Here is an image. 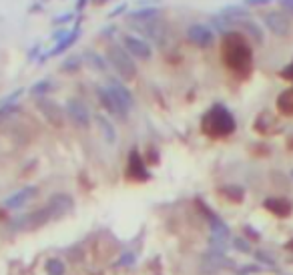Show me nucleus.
<instances>
[{
  "instance_id": "8",
  "label": "nucleus",
  "mask_w": 293,
  "mask_h": 275,
  "mask_svg": "<svg viewBox=\"0 0 293 275\" xmlns=\"http://www.w3.org/2000/svg\"><path fill=\"white\" fill-rule=\"evenodd\" d=\"M187 38H189L191 45L199 49H209L215 42V32L205 25H191L187 28Z\"/></svg>"
},
{
  "instance_id": "16",
  "label": "nucleus",
  "mask_w": 293,
  "mask_h": 275,
  "mask_svg": "<svg viewBox=\"0 0 293 275\" xmlns=\"http://www.w3.org/2000/svg\"><path fill=\"white\" fill-rule=\"evenodd\" d=\"M277 111L283 117H293V87L285 89L279 97H277Z\"/></svg>"
},
{
  "instance_id": "33",
  "label": "nucleus",
  "mask_w": 293,
  "mask_h": 275,
  "mask_svg": "<svg viewBox=\"0 0 293 275\" xmlns=\"http://www.w3.org/2000/svg\"><path fill=\"white\" fill-rule=\"evenodd\" d=\"M85 6H87V0H76V10H78V12L85 10Z\"/></svg>"
},
{
  "instance_id": "31",
  "label": "nucleus",
  "mask_w": 293,
  "mask_h": 275,
  "mask_svg": "<svg viewBox=\"0 0 293 275\" xmlns=\"http://www.w3.org/2000/svg\"><path fill=\"white\" fill-rule=\"evenodd\" d=\"M269 2H273V0H243V4H247V6H263Z\"/></svg>"
},
{
  "instance_id": "12",
  "label": "nucleus",
  "mask_w": 293,
  "mask_h": 275,
  "mask_svg": "<svg viewBox=\"0 0 293 275\" xmlns=\"http://www.w3.org/2000/svg\"><path fill=\"white\" fill-rule=\"evenodd\" d=\"M36 195H38V187L28 185V187H23L20 191L12 193L10 197H6L2 205H4L6 209H20V207H24L26 203H30Z\"/></svg>"
},
{
  "instance_id": "26",
  "label": "nucleus",
  "mask_w": 293,
  "mask_h": 275,
  "mask_svg": "<svg viewBox=\"0 0 293 275\" xmlns=\"http://www.w3.org/2000/svg\"><path fill=\"white\" fill-rule=\"evenodd\" d=\"M257 259H259L261 263H267L269 269H273V267H275V259H273V257H269L267 253H263V251H257Z\"/></svg>"
},
{
  "instance_id": "35",
  "label": "nucleus",
  "mask_w": 293,
  "mask_h": 275,
  "mask_svg": "<svg viewBox=\"0 0 293 275\" xmlns=\"http://www.w3.org/2000/svg\"><path fill=\"white\" fill-rule=\"evenodd\" d=\"M109 0H93V4H97V6H102V4H107Z\"/></svg>"
},
{
  "instance_id": "25",
  "label": "nucleus",
  "mask_w": 293,
  "mask_h": 275,
  "mask_svg": "<svg viewBox=\"0 0 293 275\" xmlns=\"http://www.w3.org/2000/svg\"><path fill=\"white\" fill-rule=\"evenodd\" d=\"M233 247L237 251H243V253H251V247H249V241L243 239V237H235L233 239Z\"/></svg>"
},
{
  "instance_id": "17",
  "label": "nucleus",
  "mask_w": 293,
  "mask_h": 275,
  "mask_svg": "<svg viewBox=\"0 0 293 275\" xmlns=\"http://www.w3.org/2000/svg\"><path fill=\"white\" fill-rule=\"evenodd\" d=\"M95 121H97V125H98V131H100V135L107 139V143H117V131H115V126H113V123L107 119V117H102V115H97L95 117Z\"/></svg>"
},
{
  "instance_id": "21",
  "label": "nucleus",
  "mask_w": 293,
  "mask_h": 275,
  "mask_svg": "<svg viewBox=\"0 0 293 275\" xmlns=\"http://www.w3.org/2000/svg\"><path fill=\"white\" fill-rule=\"evenodd\" d=\"M82 62H87L93 71H100V73L107 71V60H104L102 56H98L97 52H93V50H87L85 54H82Z\"/></svg>"
},
{
  "instance_id": "36",
  "label": "nucleus",
  "mask_w": 293,
  "mask_h": 275,
  "mask_svg": "<svg viewBox=\"0 0 293 275\" xmlns=\"http://www.w3.org/2000/svg\"><path fill=\"white\" fill-rule=\"evenodd\" d=\"M285 249H289V251H293V239H289V241L285 243Z\"/></svg>"
},
{
  "instance_id": "5",
  "label": "nucleus",
  "mask_w": 293,
  "mask_h": 275,
  "mask_svg": "<svg viewBox=\"0 0 293 275\" xmlns=\"http://www.w3.org/2000/svg\"><path fill=\"white\" fill-rule=\"evenodd\" d=\"M97 97H98V100H100V104L104 109H107V113L109 115H113V117H117V119H127V115H129V109L124 107V104L107 89V87H97Z\"/></svg>"
},
{
  "instance_id": "28",
  "label": "nucleus",
  "mask_w": 293,
  "mask_h": 275,
  "mask_svg": "<svg viewBox=\"0 0 293 275\" xmlns=\"http://www.w3.org/2000/svg\"><path fill=\"white\" fill-rule=\"evenodd\" d=\"M74 18V12H67V14H60L54 18V25H62V23H71V20Z\"/></svg>"
},
{
  "instance_id": "11",
  "label": "nucleus",
  "mask_w": 293,
  "mask_h": 275,
  "mask_svg": "<svg viewBox=\"0 0 293 275\" xmlns=\"http://www.w3.org/2000/svg\"><path fill=\"white\" fill-rule=\"evenodd\" d=\"M49 209H50V213L54 219H60V217H65L67 213H71V211L74 209V199L67 193H56L49 199Z\"/></svg>"
},
{
  "instance_id": "3",
  "label": "nucleus",
  "mask_w": 293,
  "mask_h": 275,
  "mask_svg": "<svg viewBox=\"0 0 293 275\" xmlns=\"http://www.w3.org/2000/svg\"><path fill=\"white\" fill-rule=\"evenodd\" d=\"M107 60L111 62V67L122 80H133L137 76V65L133 56L124 50L121 45H109L107 47Z\"/></svg>"
},
{
  "instance_id": "34",
  "label": "nucleus",
  "mask_w": 293,
  "mask_h": 275,
  "mask_svg": "<svg viewBox=\"0 0 293 275\" xmlns=\"http://www.w3.org/2000/svg\"><path fill=\"white\" fill-rule=\"evenodd\" d=\"M38 50H40V47H38V45H36V47H34V49H32V50H30V54H28V60H34V56H36V54H38Z\"/></svg>"
},
{
  "instance_id": "19",
  "label": "nucleus",
  "mask_w": 293,
  "mask_h": 275,
  "mask_svg": "<svg viewBox=\"0 0 293 275\" xmlns=\"http://www.w3.org/2000/svg\"><path fill=\"white\" fill-rule=\"evenodd\" d=\"M241 28H243V32H247L251 38H253L255 42H259V45H261V42L265 40L263 38V30H261V26L257 25V23H253V20H251V18H247V20H241V23H237Z\"/></svg>"
},
{
  "instance_id": "30",
  "label": "nucleus",
  "mask_w": 293,
  "mask_h": 275,
  "mask_svg": "<svg viewBox=\"0 0 293 275\" xmlns=\"http://www.w3.org/2000/svg\"><path fill=\"white\" fill-rule=\"evenodd\" d=\"M127 6H129L127 2H121V4H119V6L115 8V10H113V12H109V18H115V16H121V14L124 12V10H127Z\"/></svg>"
},
{
  "instance_id": "2",
  "label": "nucleus",
  "mask_w": 293,
  "mask_h": 275,
  "mask_svg": "<svg viewBox=\"0 0 293 275\" xmlns=\"http://www.w3.org/2000/svg\"><path fill=\"white\" fill-rule=\"evenodd\" d=\"M235 129H237L235 117L231 115V111L227 107H223V104H213L201 119V133L211 139L231 137L235 133Z\"/></svg>"
},
{
  "instance_id": "27",
  "label": "nucleus",
  "mask_w": 293,
  "mask_h": 275,
  "mask_svg": "<svg viewBox=\"0 0 293 275\" xmlns=\"http://www.w3.org/2000/svg\"><path fill=\"white\" fill-rule=\"evenodd\" d=\"M135 263V255H131V253H124V255L119 259V267H127V265H133Z\"/></svg>"
},
{
  "instance_id": "14",
  "label": "nucleus",
  "mask_w": 293,
  "mask_h": 275,
  "mask_svg": "<svg viewBox=\"0 0 293 275\" xmlns=\"http://www.w3.org/2000/svg\"><path fill=\"white\" fill-rule=\"evenodd\" d=\"M78 36H80V20H78V23L74 25V28H73V30H69V34H67L65 38L56 42L52 50H49L47 54H43V56H40V60H45V58H49V56H58V54H62V52H67V50H69V49L74 45V42L78 40Z\"/></svg>"
},
{
  "instance_id": "6",
  "label": "nucleus",
  "mask_w": 293,
  "mask_h": 275,
  "mask_svg": "<svg viewBox=\"0 0 293 275\" xmlns=\"http://www.w3.org/2000/svg\"><path fill=\"white\" fill-rule=\"evenodd\" d=\"M124 177H127L129 181H137V183H145V181L151 179V173H149V169H146V163L143 161V157L139 155V151H131L129 153Z\"/></svg>"
},
{
  "instance_id": "24",
  "label": "nucleus",
  "mask_w": 293,
  "mask_h": 275,
  "mask_svg": "<svg viewBox=\"0 0 293 275\" xmlns=\"http://www.w3.org/2000/svg\"><path fill=\"white\" fill-rule=\"evenodd\" d=\"M78 67H80V58L78 56H71V58H67L60 65V69L67 71V73H74V71H78Z\"/></svg>"
},
{
  "instance_id": "20",
  "label": "nucleus",
  "mask_w": 293,
  "mask_h": 275,
  "mask_svg": "<svg viewBox=\"0 0 293 275\" xmlns=\"http://www.w3.org/2000/svg\"><path fill=\"white\" fill-rule=\"evenodd\" d=\"M219 195H223L225 199L233 201V203H241L245 199V191L239 187V185H225L219 189Z\"/></svg>"
},
{
  "instance_id": "29",
  "label": "nucleus",
  "mask_w": 293,
  "mask_h": 275,
  "mask_svg": "<svg viewBox=\"0 0 293 275\" xmlns=\"http://www.w3.org/2000/svg\"><path fill=\"white\" fill-rule=\"evenodd\" d=\"M281 78H285V80H291V82H293V62H289V65L281 71Z\"/></svg>"
},
{
  "instance_id": "7",
  "label": "nucleus",
  "mask_w": 293,
  "mask_h": 275,
  "mask_svg": "<svg viewBox=\"0 0 293 275\" xmlns=\"http://www.w3.org/2000/svg\"><path fill=\"white\" fill-rule=\"evenodd\" d=\"M65 115L76 125V126H87L91 125V111L82 100L78 99H69L65 104Z\"/></svg>"
},
{
  "instance_id": "37",
  "label": "nucleus",
  "mask_w": 293,
  "mask_h": 275,
  "mask_svg": "<svg viewBox=\"0 0 293 275\" xmlns=\"http://www.w3.org/2000/svg\"><path fill=\"white\" fill-rule=\"evenodd\" d=\"M287 147H289V149H293V137L289 139V143H287Z\"/></svg>"
},
{
  "instance_id": "22",
  "label": "nucleus",
  "mask_w": 293,
  "mask_h": 275,
  "mask_svg": "<svg viewBox=\"0 0 293 275\" xmlns=\"http://www.w3.org/2000/svg\"><path fill=\"white\" fill-rule=\"evenodd\" d=\"M50 89H52V82L49 78H45V80H38V82L32 84V87H30V95L40 99V97H45L47 93H50Z\"/></svg>"
},
{
  "instance_id": "9",
  "label": "nucleus",
  "mask_w": 293,
  "mask_h": 275,
  "mask_svg": "<svg viewBox=\"0 0 293 275\" xmlns=\"http://www.w3.org/2000/svg\"><path fill=\"white\" fill-rule=\"evenodd\" d=\"M36 109L45 115V119L54 125V126H62V123H65V109L58 107V104L54 100H49L45 97H40L36 100Z\"/></svg>"
},
{
  "instance_id": "4",
  "label": "nucleus",
  "mask_w": 293,
  "mask_h": 275,
  "mask_svg": "<svg viewBox=\"0 0 293 275\" xmlns=\"http://www.w3.org/2000/svg\"><path fill=\"white\" fill-rule=\"evenodd\" d=\"M121 40H122V49L133 58H139V60H151L153 58V47L145 38H139L133 34H122Z\"/></svg>"
},
{
  "instance_id": "18",
  "label": "nucleus",
  "mask_w": 293,
  "mask_h": 275,
  "mask_svg": "<svg viewBox=\"0 0 293 275\" xmlns=\"http://www.w3.org/2000/svg\"><path fill=\"white\" fill-rule=\"evenodd\" d=\"M161 10L157 6H145V8H139V10H133L129 14V18H133L135 23H146V20H155L159 18Z\"/></svg>"
},
{
  "instance_id": "23",
  "label": "nucleus",
  "mask_w": 293,
  "mask_h": 275,
  "mask_svg": "<svg viewBox=\"0 0 293 275\" xmlns=\"http://www.w3.org/2000/svg\"><path fill=\"white\" fill-rule=\"evenodd\" d=\"M67 267L60 259H49L47 261V273L49 275H65Z\"/></svg>"
},
{
  "instance_id": "1",
  "label": "nucleus",
  "mask_w": 293,
  "mask_h": 275,
  "mask_svg": "<svg viewBox=\"0 0 293 275\" xmlns=\"http://www.w3.org/2000/svg\"><path fill=\"white\" fill-rule=\"evenodd\" d=\"M221 58L223 65L237 75H249L253 67V50L243 32L229 30L223 34L221 42Z\"/></svg>"
},
{
  "instance_id": "32",
  "label": "nucleus",
  "mask_w": 293,
  "mask_h": 275,
  "mask_svg": "<svg viewBox=\"0 0 293 275\" xmlns=\"http://www.w3.org/2000/svg\"><path fill=\"white\" fill-rule=\"evenodd\" d=\"M277 2L281 4L283 10H287V12L293 16V0H277Z\"/></svg>"
},
{
  "instance_id": "15",
  "label": "nucleus",
  "mask_w": 293,
  "mask_h": 275,
  "mask_svg": "<svg viewBox=\"0 0 293 275\" xmlns=\"http://www.w3.org/2000/svg\"><path fill=\"white\" fill-rule=\"evenodd\" d=\"M107 89L127 107L129 111L135 107V99H133V95H131V91L124 87V84L121 82V80H117V78H109V82H107Z\"/></svg>"
},
{
  "instance_id": "10",
  "label": "nucleus",
  "mask_w": 293,
  "mask_h": 275,
  "mask_svg": "<svg viewBox=\"0 0 293 275\" xmlns=\"http://www.w3.org/2000/svg\"><path fill=\"white\" fill-rule=\"evenodd\" d=\"M263 25L275 36H287L291 30V20L283 12H269L263 16Z\"/></svg>"
},
{
  "instance_id": "13",
  "label": "nucleus",
  "mask_w": 293,
  "mask_h": 275,
  "mask_svg": "<svg viewBox=\"0 0 293 275\" xmlns=\"http://www.w3.org/2000/svg\"><path fill=\"white\" fill-rule=\"evenodd\" d=\"M263 207H265V211H269L271 215L281 217V219H285L293 213V203L287 197H267L263 201Z\"/></svg>"
}]
</instances>
